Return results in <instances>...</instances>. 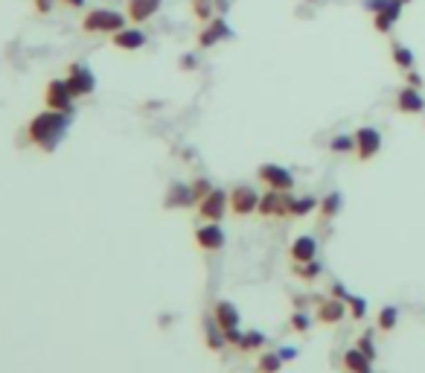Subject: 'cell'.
I'll return each instance as SVG.
<instances>
[{
  "mask_svg": "<svg viewBox=\"0 0 425 373\" xmlns=\"http://www.w3.org/2000/svg\"><path fill=\"white\" fill-rule=\"evenodd\" d=\"M67 126H70V114L67 111H41L30 120V126H26V134H30V140L41 149V152H53L59 146V140L67 134Z\"/></svg>",
  "mask_w": 425,
  "mask_h": 373,
  "instance_id": "1",
  "label": "cell"
},
{
  "mask_svg": "<svg viewBox=\"0 0 425 373\" xmlns=\"http://www.w3.org/2000/svg\"><path fill=\"white\" fill-rule=\"evenodd\" d=\"M82 30L91 35H99V33L114 35V33L125 30V15H120L114 9H91L88 15L82 18Z\"/></svg>",
  "mask_w": 425,
  "mask_h": 373,
  "instance_id": "2",
  "label": "cell"
},
{
  "mask_svg": "<svg viewBox=\"0 0 425 373\" xmlns=\"http://www.w3.org/2000/svg\"><path fill=\"white\" fill-rule=\"evenodd\" d=\"M64 82H67V88H70V93H73V96H88V93H93V88H96L93 71H91L88 64H82V62H73V64L67 67Z\"/></svg>",
  "mask_w": 425,
  "mask_h": 373,
  "instance_id": "3",
  "label": "cell"
},
{
  "mask_svg": "<svg viewBox=\"0 0 425 373\" xmlns=\"http://www.w3.org/2000/svg\"><path fill=\"white\" fill-rule=\"evenodd\" d=\"M73 100L76 96L70 93L64 79H53L47 85V91H44V102H47V108H53V111H67L70 114L73 111Z\"/></svg>",
  "mask_w": 425,
  "mask_h": 373,
  "instance_id": "4",
  "label": "cell"
},
{
  "mask_svg": "<svg viewBox=\"0 0 425 373\" xmlns=\"http://www.w3.org/2000/svg\"><path fill=\"white\" fill-rule=\"evenodd\" d=\"M228 192L224 190H210L207 196L198 201V213H201V219H207V222H219V219L224 216V210H228Z\"/></svg>",
  "mask_w": 425,
  "mask_h": 373,
  "instance_id": "5",
  "label": "cell"
},
{
  "mask_svg": "<svg viewBox=\"0 0 425 373\" xmlns=\"http://www.w3.org/2000/svg\"><path fill=\"white\" fill-rule=\"evenodd\" d=\"M260 181H265L271 190H280V192H289L294 187L291 172L277 167V163H262V167H260Z\"/></svg>",
  "mask_w": 425,
  "mask_h": 373,
  "instance_id": "6",
  "label": "cell"
},
{
  "mask_svg": "<svg viewBox=\"0 0 425 373\" xmlns=\"http://www.w3.org/2000/svg\"><path fill=\"white\" fill-rule=\"evenodd\" d=\"M257 207H260V192L253 190V187L242 184V187H236V190L230 192V210H233V213L248 216V213L257 210Z\"/></svg>",
  "mask_w": 425,
  "mask_h": 373,
  "instance_id": "7",
  "label": "cell"
},
{
  "mask_svg": "<svg viewBox=\"0 0 425 373\" xmlns=\"http://www.w3.org/2000/svg\"><path fill=\"white\" fill-rule=\"evenodd\" d=\"M379 149H381V134L376 129L364 126V129L356 131V155H359V161H370Z\"/></svg>",
  "mask_w": 425,
  "mask_h": 373,
  "instance_id": "8",
  "label": "cell"
},
{
  "mask_svg": "<svg viewBox=\"0 0 425 373\" xmlns=\"http://www.w3.org/2000/svg\"><path fill=\"white\" fill-rule=\"evenodd\" d=\"M233 35V30L228 26V21H221V18H212L201 33H198V47H216L219 41H224V38H230Z\"/></svg>",
  "mask_w": 425,
  "mask_h": 373,
  "instance_id": "9",
  "label": "cell"
},
{
  "mask_svg": "<svg viewBox=\"0 0 425 373\" xmlns=\"http://www.w3.org/2000/svg\"><path fill=\"white\" fill-rule=\"evenodd\" d=\"M257 210L262 216H286L289 213V196H286V192H280V190L265 192V196H260Z\"/></svg>",
  "mask_w": 425,
  "mask_h": 373,
  "instance_id": "10",
  "label": "cell"
},
{
  "mask_svg": "<svg viewBox=\"0 0 425 373\" xmlns=\"http://www.w3.org/2000/svg\"><path fill=\"white\" fill-rule=\"evenodd\" d=\"M195 242L204 251H219V248H224V230L219 228V222H210L195 230Z\"/></svg>",
  "mask_w": 425,
  "mask_h": 373,
  "instance_id": "11",
  "label": "cell"
},
{
  "mask_svg": "<svg viewBox=\"0 0 425 373\" xmlns=\"http://www.w3.org/2000/svg\"><path fill=\"white\" fill-rule=\"evenodd\" d=\"M163 0H125V9H129V18L134 24H146L149 18L158 15Z\"/></svg>",
  "mask_w": 425,
  "mask_h": 373,
  "instance_id": "12",
  "label": "cell"
},
{
  "mask_svg": "<svg viewBox=\"0 0 425 373\" xmlns=\"http://www.w3.org/2000/svg\"><path fill=\"white\" fill-rule=\"evenodd\" d=\"M111 44H114L117 50H129V53H134V50H140L146 44V33L143 30H120V33H114L111 35Z\"/></svg>",
  "mask_w": 425,
  "mask_h": 373,
  "instance_id": "13",
  "label": "cell"
},
{
  "mask_svg": "<svg viewBox=\"0 0 425 373\" xmlns=\"http://www.w3.org/2000/svg\"><path fill=\"white\" fill-rule=\"evenodd\" d=\"M396 108L399 111H405V114H419V111H425V100L419 96V91L417 88H402L399 91V96H396Z\"/></svg>",
  "mask_w": 425,
  "mask_h": 373,
  "instance_id": "14",
  "label": "cell"
},
{
  "mask_svg": "<svg viewBox=\"0 0 425 373\" xmlns=\"http://www.w3.org/2000/svg\"><path fill=\"white\" fill-rule=\"evenodd\" d=\"M402 0H390V3L381 9V12H376V30L379 33H390V26L396 24V18L402 15Z\"/></svg>",
  "mask_w": 425,
  "mask_h": 373,
  "instance_id": "15",
  "label": "cell"
},
{
  "mask_svg": "<svg viewBox=\"0 0 425 373\" xmlns=\"http://www.w3.org/2000/svg\"><path fill=\"white\" fill-rule=\"evenodd\" d=\"M212 318H216V324H219L221 329L239 327V309L233 307V303H228V300H219V303H216V309H212Z\"/></svg>",
  "mask_w": 425,
  "mask_h": 373,
  "instance_id": "16",
  "label": "cell"
},
{
  "mask_svg": "<svg viewBox=\"0 0 425 373\" xmlns=\"http://www.w3.org/2000/svg\"><path fill=\"white\" fill-rule=\"evenodd\" d=\"M315 251H318V242L311 237H300V239H294L289 254H291L294 262H311V260H315Z\"/></svg>",
  "mask_w": 425,
  "mask_h": 373,
  "instance_id": "17",
  "label": "cell"
},
{
  "mask_svg": "<svg viewBox=\"0 0 425 373\" xmlns=\"http://www.w3.org/2000/svg\"><path fill=\"white\" fill-rule=\"evenodd\" d=\"M192 201H195L192 187H187V184H172V187H169L166 207H187V204H192Z\"/></svg>",
  "mask_w": 425,
  "mask_h": 373,
  "instance_id": "18",
  "label": "cell"
},
{
  "mask_svg": "<svg viewBox=\"0 0 425 373\" xmlns=\"http://www.w3.org/2000/svg\"><path fill=\"white\" fill-rule=\"evenodd\" d=\"M344 365L350 367V370H356V373H370V358H367L359 347H352V350H347V356H344Z\"/></svg>",
  "mask_w": 425,
  "mask_h": 373,
  "instance_id": "19",
  "label": "cell"
},
{
  "mask_svg": "<svg viewBox=\"0 0 425 373\" xmlns=\"http://www.w3.org/2000/svg\"><path fill=\"white\" fill-rule=\"evenodd\" d=\"M320 321H327V324H332V321H341L344 318V303L341 300H327V303H320Z\"/></svg>",
  "mask_w": 425,
  "mask_h": 373,
  "instance_id": "20",
  "label": "cell"
},
{
  "mask_svg": "<svg viewBox=\"0 0 425 373\" xmlns=\"http://www.w3.org/2000/svg\"><path fill=\"white\" fill-rule=\"evenodd\" d=\"M318 207V201L311 199V196H306V199H291L289 196V216H306V213H311Z\"/></svg>",
  "mask_w": 425,
  "mask_h": 373,
  "instance_id": "21",
  "label": "cell"
},
{
  "mask_svg": "<svg viewBox=\"0 0 425 373\" xmlns=\"http://www.w3.org/2000/svg\"><path fill=\"white\" fill-rule=\"evenodd\" d=\"M207 344H210L212 350H219V347H224V344H228V338H224V329L216 321H207Z\"/></svg>",
  "mask_w": 425,
  "mask_h": 373,
  "instance_id": "22",
  "label": "cell"
},
{
  "mask_svg": "<svg viewBox=\"0 0 425 373\" xmlns=\"http://www.w3.org/2000/svg\"><path fill=\"white\" fill-rule=\"evenodd\" d=\"M262 344H265V336L260 333V329H251V333H245V336H242V344H239V350L251 353V350H260Z\"/></svg>",
  "mask_w": 425,
  "mask_h": 373,
  "instance_id": "23",
  "label": "cell"
},
{
  "mask_svg": "<svg viewBox=\"0 0 425 373\" xmlns=\"http://www.w3.org/2000/svg\"><path fill=\"white\" fill-rule=\"evenodd\" d=\"M280 367H282L280 353H262V358H260V373H277Z\"/></svg>",
  "mask_w": 425,
  "mask_h": 373,
  "instance_id": "24",
  "label": "cell"
},
{
  "mask_svg": "<svg viewBox=\"0 0 425 373\" xmlns=\"http://www.w3.org/2000/svg\"><path fill=\"white\" fill-rule=\"evenodd\" d=\"M396 318H399V309H396V307H385V309L379 312V329H385V333H388V329H393L396 327Z\"/></svg>",
  "mask_w": 425,
  "mask_h": 373,
  "instance_id": "25",
  "label": "cell"
},
{
  "mask_svg": "<svg viewBox=\"0 0 425 373\" xmlns=\"http://www.w3.org/2000/svg\"><path fill=\"white\" fill-rule=\"evenodd\" d=\"M393 62L399 64V67H405V71H410V67H414V56H410V50L402 47V44H393Z\"/></svg>",
  "mask_w": 425,
  "mask_h": 373,
  "instance_id": "26",
  "label": "cell"
},
{
  "mask_svg": "<svg viewBox=\"0 0 425 373\" xmlns=\"http://www.w3.org/2000/svg\"><path fill=\"white\" fill-rule=\"evenodd\" d=\"M338 207H341V192H329V196L323 199L320 210H323V216H335V213H338Z\"/></svg>",
  "mask_w": 425,
  "mask_h": 373,
  "instance_id": "27",
  "label": "cell"
},
{
  "mask_svg": "<svg viewBox=\"0 0 425 373\" xmlns=\"http://www.w3.org/2000/svg\"><path fill=\"white\" fill-rule=\"evenodd\" d=\"M192 12H195V18L210 21L212 18V3L210 0H192Z\"/></svg>",
  "mask_w": 425,
  "mask_h": 373,
  "instance_id": "28",
  "label": "cell"
},
{
  "mask_svg": "<svg viewBox=\"0 0 425 373\" xmlns=\"http://www.w3.org/2000/svg\"><path fill=\"white\" fill-rule=\"evenodd\" d=\"M332 152H350V149H356V137H335V140L329 143Z\"/></svg>",
  "mask_w": 425,
  "mask_h": 373,
  "instance_id": "29",
  "label": "cell"
},
{
  "mask_svg": "<svg viewBox=\"0 0 425 373\" xmlns=\"http://www.w3.org/2000/svg\"><path fill=\"white\" fill-rule=\"evenodd\" d=\"M210 190H212V187H210V181H207V178H198V181L192 184V196H195V201H201V199L207 196Z\"/></svg>",
  "mask_w": 425,
  "mask_h": 373,
  "instance_id": "30",
  "label": "cell"
},
{
  "mask_svg": "<svg viewBox=\"0 0 425 373\" xmlns=\"http://www.w3.org/2000/svg\"><path fill=\"white\" fill-rule=\"evenodd\" d=\"M347 303H350V312H352V318H356V321H361V318H364V312H367L364 300H361V298H350Z\"/></svg>",
  "mask_w": 425,
  "mask_h": 373,
  "instance_id": "31",
  "label": "cell"
},
{
  "mask_svg": "<svg viewBox=\"0 0 425 373\" xmlns=\"http://www.w3.org/2000/svg\"><path fill=\"white\" fill-rule=\"evenodd\" d=\"M370 338H373V336L367 333V336L359 341V350H361V353H364V356H367V358H370V362H373V358H376V350H373V341H370Z\"/></svg>",
  "mask_w": 425,
  "mask_h": 373,
  "instance_id": "32",
  "label": "cell"
},
{
  "mask_svg": "<svg viewBox=\"0 0 425 373\" xmlns=\"http://www.w3.org/2000/svg\"><path fill=\"white\" fill-rule=\"evenodd\" d=\"M224 338H228V344H242V333H239V327H233V329H224Z\"/></svg>",
  "mask_w": 425,
  "mask_h": 373,
  "instance_id": "33",
  "label": "cell"
},
{
  "mask_svg": "<svg viewBox=\"0 0 425 373\" xmlns=\"http://www.w3.org/2000/svg\"><path fill=\"white\" fill-rule=\"evenodd\" d=\"M388 3H390V0H367V3H364V6H367V9H370V12H373V15H376V12H381V9H385Z\"/></svg>",
  "mask_w": 425,
  "mask_h": 373,
  "instance_id": "34",
  "label": "cell"
},
{
  "mask_svg": "<svg viewBox=\"0 0 425 373\" xmlns=\"http://www.w3.org/2000/svg\"><path fill=\"white\" fill-rule=\"evenodd\" d=\"M297 271H300V274H303V278H315V274L320 271V266H318V262H315V260H311V262H309V266H306V269H297Z\"/></svg>",
  "mask_w": 425,
  "mask_h": 373,
  "instance_id": "35",
  "label": "cell"
},
{
  "mask_svg": "<svg viewBox=\"0 0 425 373\" xmlns=\"http://www.w3.org/2000/svg\"><path fill=\"white\" fill-rule=\"evenodd\" d=\"M291 327H294V329H306V327H309V318L297 312V315L291 318Z\"/></svg>",
  "mask_w": 425,
  "mask_h": 373,
  "instance_id": "36",
  "label": "cell"
},
{
  "mask_svg": "<svg viewBox=\"0 0 425 373\" xmlns=\"http://www.w3.org/2000/svg\"><path fill=\"white\" fill-rule=\"evenodd\" d=\"M55 0H35V12H41V15H47V12L53 9Z\"/></svg>",
  "mask_w": 425,
  "mask_h": 373,
  "instance_id": "37",
  "label": "cell"
},
{
  "mask_svg": "<svg viewBox=\"0 0 425 373\" xmlns=\"http://www.w3.org/2000/svg\"><path fill=\"white\" fill-rule=\"evenodd\" d=\"M181 67H183V71H192V67H195V56H183L181 59Z\"/></svg>",
  "mask_w": 425,
  "mask_h": 373,
  "instance_id": "38",
  "label": "cell"
},
{
  "mask_svg": "<svg viewBox=\"0 0 425 373\" xmlns=\"http://www.w3.org/2000/svg\"><path fill=\"white\" fill-rule=\"evenodd\" d=\"M297 353L291 350V347H280V358H282V362H286V358H294Z\"/></svg>",
  "mask_w": 425,
  "mask_h": 373,
  "instance_id": "39",
  "label": "cell"
},
{
  "mask_svg": "<svg viewBox=\"0 0 425 373\" xmlns=\"http://www.w3.org/2000/svg\"><path fill=\"white\" fill-rule=\"evenodd\" d=\"M64 6H70V9H82L84 6V0H62Z\"/></svg>",
  "mask_w": 425,
  "mask_h": 373,
  "instance_id": "40",
  "label": "cell"
},
{
  "mask_svg": "<svg viewBox=\"0 0 425 373\" xmlns=\"http://www.w3.org/2000/svg\"><path fill=\"white\" fill-rule=\"evenodd\" d=\"M408 82H410V88H419V76L417 73H408Z\"/></svg>",
  "mask_w": 425,
  "mask_h": 373,
  "instance_id": "41",
  "label": "cell"
},
{
  "mask_svg": "<svg viewBox=\"0 0 425 373\" xmlns=\"http://www.w3.org/2000/svg\"><path fill=\"white\" fill-rule=\"evenodd\" d=\"M402 3H408V0H402Z\"/></svg>",
  "mask_w": 425,
  "mask_h": 373,
  "instance_id": "42",
  "label": "cell"
}]
</instances>
